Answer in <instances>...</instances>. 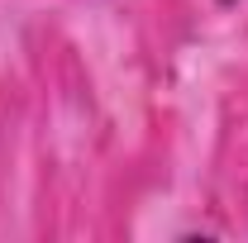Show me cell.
<instances>
[{"instance_id": "1", "label": "cell", "mask_w": 248, "mask_h": 243, "mask_svg": "<svg viewBox=\"0 0 248 243\" xmlns=\"http://www.w3.org/2000/svg\"><path fill=\"white\" fill-rule=\"evenodd\" d=\"M224 5H229V0H224Z\"/></svg>"}]
</instances>
